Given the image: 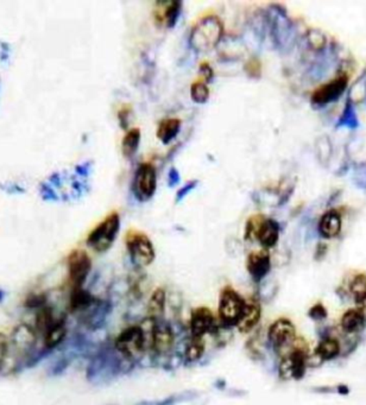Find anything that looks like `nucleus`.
Returning a JSON list of instances; mask_svg holds the SVG:
<instances>
[{
	"label": "nucleus",
	"mask_w": 366,
	"mask_h": 405,
	"mask_svg": "<svg viewBox=\"0 0 366 405\" xmlns=\"http://www.w3.org/2000/svg\"><path fill=\"white\" fill-rule=\"evenodd\" d=\"M0 370H1V369H0Z\"/></svg>",
	"instance_id": "nucleus-36"
},
{
	"label": "nucleus",
	"mask_w": 366,
	"mask_h": 405,
	"mask_svg": "<svg viewBox=\"0 0 366 405\" xmlns=\"http://www.w3.org/2000/svg\"><path fill=\"white\" fill-rule=\"evenodd\" d=\"M246 298L241 296L232 285L222 287L218 300L219 325L222 329L233 331L239 322L240 316L245 308Z\"/></svg>",
	"instance_id": "nucleus-2"
},
{
	"label": "nucleus",
	"mask_w": 366,
	"mask_h": 405,
	"mask_svg": "<svg viewBox=\"0 0 366 405\" xmlns=\"http://www.w3.org/2000/svg\"><path fill=\"white\" fill-rule=\"evenodd\" d=\"M313 354L321 362H332L341 355V342L336 336L320 338Z\"/></svg>",
	"instance_id": "nucleus-22"
},
{
	"label": "nucleus",
	"mask_w": 366,
	"mask_h": 405,
	"mask_svg": "<svg viewBox=\"0 0 366 405\" xmlns=\"http://www.w3.org/2000/svg\"><path fill=\"white\" fill-rule=\"evenodd\" d=\"M261 302L258 300V297L256 295L248 297L245 300V308L235 329L240 334H250L256 331L261 322Z\"/></svg>",
	"instance_id": "nucleus-14"
},
{
	"label": "nucleus",
	"mask_w": 366,
	"mask_h": 405,
	"mask_svg": "<svg viewBox=\"0 0 366 405\" xmlns=\"http://www.w3.org/2000/svg\"><path fill=\"white\" fill-rule=\"evenodd\" d=\"M246 240H257L263 250H270L279 243V225L274 219L253 217L248 220L245 228Z\"/></svg>",
	"instance_id": "nucleus-9"
},
{
	"label": "nucleus",
	"mask_w": 366,
	"mask_h": 405,
	"mask_svg": "<svg viewBox=\"0 0 366 405\" xmlns=\"http://www.w3.org/2000/svg\"><path fill=\"white\" fill-rule=\"evenodd\" d=\"M153 321L144 318L122 328L112 341L114 349L125 359L138 362L149 353Z\"/></svg>",
	"instance_id": "nucleus-1"
},
{
	"label": "nucleus",
	"mask_w": 366,
	"mask_h": 405,
	"mask_svg": "<svg viewBox=\"0 0 366 405\" xmlns=\"http://www.w3.org/2000/svg\"><path fill=\"white\" fill-rule=\"evenodd\" d=\"M181 130V120L176 118H168L160 122L157 129V137L163 144H169L176 138Z\"/></svg>",
	"instance_id": "nucleus-24"
},
{
	"label": "nucleus",
	"mask_w": 366,
	"mask_h": 405,
	"mask_svg": "<svg viewBox=\"0 0 366 405\" xmlns=\"http://www.w3.org/2000/svg\"><path fill=\"white\" fill-rule=\"evenodd\" d=\"M271 266L272 263H271L270 253L266 250L251 252L246 259V271L257 285L264 279L268 278V276L270 274Z\"/></svg>",
	"instance_id": "nucleus-15"
},
{
	"label": "nucleus",
	"mask_w": 366,
	"mask_h": 405,
	"mask_svg": "<svg viewBox=\"0 0 366 405\" xmlns=\"http://www.w3.org/2000/svg\"><path fill=\"white\" fill-rule=\"evenodd\" d=\"M156 169L150 163H142L136 171L133 181V192L140 201L153 197L156 192Z\"/></svg>",
	"instance_id": "nucleus-12"
},
{
	"label": "nucleus",
	"mask_w": 366,
	"mask_h": 405,
	"mask_svg": "<svg viewBox=\"0 0 366 405\" xmlns=\"http://www.w3.org/2000/svg\"><path fill=\"white\" fill-rule=\"evenodd\" d=\"M200 70L202 75H204V78H205L206 81H209V80H212L213 78V70L212 68L209 67L207 63H204V65H200Z\"/></svg>",
	"instance_id": "nucleus-33"
},
{
	"label": "nucleus",
	"mask_w": 366,
	"mask_h": 405,
	"mask_svg": "<svg viewBox=\"0 0 366 405\" xmlns=\"http://www.w3.org/2000/svg\"><path fill=\"white\" fill-rule=\"evenodd\" d=\"M349 296L358 307H363L366 302V274H357L353 276L349 284Z\"/></svg>",
	"instance_id": "nucleus-25"
},
{
	"label": "nucleus",
	"mask_w": 366,
	"mask_h": 405,
	"mask_svg": "<svg viewBox=\"0 0 366 405\" xmlns=\"http://www.w3.org/2000/svg\"><path fill=\"white\" fill-rule=\"evenodd\" d=\"M214 388H218V390H222V391H224V390H225V388H227V384L226 382H225V379H217V382L214 383Z\"/></svg>",
	"instance_id": "nucleus-34"
},
{
	"label": "nucleus",
	"mask_w": 366,
	"mask_h": 405,
	"mask_svg": "<svg viewBox=\"0 0 366 405\" xmlns=\"http://www.w3.org/2000/svg\"><path fill=\"white\" fill-rule=\"evenodd\" d=\"M69 289L85 287L92 271V259L85 250H74L67 258Z\"/></svg>",
	"instance_id": "nucleus-11"
},
{
	"label": "nucleus",
	"mask_w": 366,
	"mask_h": 405,
	"mask_svg": "<svg viewBox=\"0 0 366 405\" xmlns=\"http://www.w3.org/2000/svg\"><path fill=\"white\" fill-rule=\"evenodd\" d=\"M224 25L217 16H207L193 28L191 44L197 52H208L222 41Z\"/></svg>",
	"instance_id": "nucleus-5"
},
{
	"label": "nucleus",
	"mask_w": 366,
	"mask_h": 405,
	"mask_svg": "<svg viewBox=\"0 0 366 405\" xmlns=\"http://www.w3.org/2000/svg\"><path fill=\"white\" fill-rule=\"evenodd\" d=\"M125 244L129 257L137 269H143L153 264L156 258V251L153 241L145 233L132 230L127 233Z\"/></svg>",
	"instance_id": "nucleus-7"
},
{
	"label": "nucleus",
	"mask_w": 366,
	"mask_h": 405,
	"mask_svg": "<svg viewBox=\"0 0 366 405\" xmlns=\"http://www.w3.org/2000/svg\"><path fill=\"white\" fill-rule=\"evenodd\" d=\"M98 297L99 296L94 295L89 289H86V287L69 289L67 310H68V313L78 318L96 303Z\"/></svg>",
	"instance_id": "nucleus-17"
},
{
	"label": "nucleus",
	"mask_w": 366,
	"mask_h": 405,
	"mask_svg": "<svg viewBox=\"0 0 366 405\" xmlns=\"http://www.w3.org/2000/svg\"><path fill=\"white\" fill-rule=\"evenodd\" d=\"M266 338L271 353L279 359L292 351L297 339V327L290 318H276L268 328Z\"/></svg>",
	"instance_id": "nucleus-3"
},
{
	"label": "nucleus",
	"mask_w": 366,
	"mask_h": 405,
	"mask_svg": "<svg viewBox=\"0 0 366 405\" xmlns=\"http://www.w3.org/2000/svg\"><path fill=\"white\" fill-rule=\"evenodd\" d=\"M5 298V292L3 290H0V302L4 300Z\"/></svg>",
	"instance_id": "nucleus-35"
},
{
	"label": "nucleus",
	"mask_w": 366,
	"mask_h": 405,
	"mask_svg": "<svg viewBox=\"0 0 366 405\" xmlns=\"http://www.w3.org/2000/svg\"><path fill=\"white\" fill-rule=\"evenodd\" d=\"M332 153H333V148H332L331 140L327 135L319 137L315 143V153L319 162L323 166H327L331 161Z\"/></svg>",
	"instance_id": "nucleus-29"
},
{
	"label": "nucleus",
	"mask_w": 366,
	"mask_h": 405,
	"mask_svg": "<svg viewBox=\"0 0 366 405\" xmlns=\"http://www.w3.org/2000/svg\"><path fill=\"white\" fill-rule=\"evenodd\" d=\"M168 308V292L166 287H158L153 289L145 303V318L153 322L164 320Z\"/></svg>",
	"instance_id": "nucleus-18"
},
{
	"label": "nucleus",
	"mask_w": 366,
	"mask_h": 405,
	"mask_svg": "<svg viewBox=\"0 0 366 405\" xmlns=\"http://www.w3.org/2000/svg\"><path fill=\"white\" fill-rule=\"evenodd\" d=\"M187 328L189 336L200 339L215 338L222 329L217 314L207 305H199L191 311Z\"/></svg>",
	"instance_id": "nucleus-8"
},
{
	"label": "nucleus",
	"mask_w": 366,
	"mask_h": 405,
	"mask_svg": "<svg viewBox=\"0 0 366 405\" xmlns=\"http://www.w3.org/2000/svg\"><path fill=\"white\" fill-rule=\"evenodd\" d=\"M200 397L199 392L194 390H187V391L174 393L166 398L156 399V401H142L138 402L136 405H179L181 403H187V402L195 401Z\"/></svg>",
	"instance_id": "nucleus-23"
},
{
	"label": "nucleus",
	"mask_w": 366,
	"mask_h": 405,
	"mask_svg": "<svg viewBox=\"0 0 366 405\" xmlns=\"http://www.w3.org/2000/svg\"><path fill=\"white\" fill-rule=\"evenodd\" d=\"M176 342L177 338L170 321L164 318L153 323L149 347V355L151 358L153 365L155 366L160 360H164L169 357L174 352Z\"/></svg>",
	"instance_id": "nucleus-4"
},
{
	"label": "nucleus",
	"mask_w": 366,
	"mask_h": 405,
	"mask_svg": "<svg viewBox=\"0 0 366 405\" xmlns=\"http://www.w3.org/2000/svg\"><path fill=\"white\" fill-rule=\"evenodd\" d=\"M68 321H67V315L63 314L60 318H57L52 326L49 327L47 331H44L43 336H41L42 339V349L45 352L50 353L56 351L63 346L65 340L68 338Z\"/></svg>",
	"instance_id": "nucleus-13"
},
{
	"label": "nucleus",
	"mask_w": 366,
	"mask_h": 405,
	"mask_svg": "<svg viewBox=\"0 0 366 405\" xmlns=\"http://www.w3.org/2000/svg\"><path fill=\"white\" fill-rule=\"evenodd\" d=\"M10 355L9 336L0 331V369H3L6 359Z\"/></svg>",
	"instance_id": "nucleus-32"
},
{
	"label": "nucleus",
	"mask_w": 366,
	"mask_h": 405,
	"mask_svg": "<svg viewBox=\"0 0 366 405\" xmlns=\"http://www.w3.org/2000/svg\"><path fill=\"white\" fill-rule=\"evenodd\" d=\"M366 325V310L363 307H356L346 310L340 318V329L346 336H357Z\"/></svg>",
	"instance_id": "nucleus-19"
},
{
	"label": "nucleus",
	"mask_w": 366,
	"mask_h": 405,
	"mask_svg": "<svg viewBox=\"0 0 366 405\" xmlns=\"http://www.w3.org/2000/svg\"><path fill=\"white\" fill-rule=\"evenodd\" d=\"M343 228V217L336 209H330L323 214L318 223V231L325 239H333Z\"/></svg>",
	"instance_id": "nucleus-20"
},
{
	"label": "nucleus",
	"mask_w": 366,
	"mask_h": 405,
	"mask_svg": "<svg viewBox=\"0 0 366 405\" xmlns=\"http://www.w3.org/2000/svg\"><path fill=\"white\" fill-rule=\"evenodd\" d=\"M119 228H120L119 214L117 212L111 213L98 226L92 230L91 233L88 234L86 244L96 252H106L112 248L114 240L117 238Z\"/></svg>",
	"instance_id": "nucleus-6"
},
{
	"label": "nucleus",
	"mask_w": 366,
	"mask_h": 405,
	"mask_svg": "<svg viewBox=\"0 0 366 405\" xmlns=\"http://www.w3.org/2000/svg\"><path fill=\"white\" fill-rule=\"evenodd\" d=\"M163 5L161 12L157 13V18L161 19L168 28L175 25L181 12V3L180 1H170Z\"/></svg>",
	"instance_id": "nucleus-26"
},
{
	"label": "nucleus",
	"mask_w": 366,
	"mask_h": 405,
	"mask_svg": "<svg viewBox=\"0 0 366 405\" xmlns=\"http://www.w3.org/2000/svg\"><path fill=\"white\" fill-rule=\"evenodd\" d=\"M307 315H308L310 320L316 321V322H321L323 320H326L327 316H328V311H327L326 307L321 302H318V303H315V305L310 307Z\"/></svg>",
	"instance_id": "nucleus-31"
},
{
	"label": "nucleus",
	"mask_w": 366,
	"mask_h": 405,
	"mask_svg": "<svg viewBox=\"0 0 366 405\" xmlns=\"http://www.w3.org/2000/svg\"><path fill=\"white\" fill-rule=\"evenodd\" d=\"M10 352L14 351L21 357L24 358L26 362L30 360V358L35 354L39 346V340L41 339L35 327L30 323H19L13 328L12 333L10 334Z\"/></svg>",
	"instance_id": "nucleus-10"
},
{
	"label": "nucleus",
	"mask_w": 366,
	"mask_h": 405,
	"mask_svg": "<svg viewBox=\"0 0 366 405\" xmlns=\"http://www.w3.org/2000/svg\"><path fill=\"white\" fill-rule=\"evenodd\" d=\"M279 292V285L271 279H264L261 284H258V292L256 296L261 303H270L277 296Z\"/></svg>",
	"instance_id": "nucleus-28"
},
{
	"label": "nucleus",
	"mask_w": 366,
	"mask_h": 405,
	"mask_svg": "<svg viewBox=\"0 0 366 405\" xmlns=\"http://www.w3.org/2000/svg\"><path fill=\"white\" fill-rule=\"evenodd\" d=\"M140 143V129H132L129 131L127 135H124L122 142V151L124 156L131 158L133 156Z\"/></svg>",
	"instance_id": "nucleus-27"
},
{
	"label": "nucleus",
	"mask_w": 366,
	"mask_h": 405,
	"mask_svg": "<svg viewBox=\"0 0 366 405\" xmlns=\"http://www.w3.org/2000/svg\"><path fill=\"white\" fill-rule=\"evenodd\" d=\"M183 366H193L205 358L206 340L188 336L183 341Z\"/></svg>",
	"instance_id": "nucleus-21"
},
{
	"label": "nucleus",
	"mask_w": 366,
	"mask_h": 405,
	"mask_svg": "<svg viewBox=\"0 0 366 405\" xmlns=\"http://www.w3.org/2000/svg\"><path fill=\"white\" fill-rule=\"evenodd\" d=\"M191 96L196 104H205L209 99V89L207 85L202 81L193 83L191 88Z\"/></svg>",
	"instance_id": "nucleus-30"
},
{
	"label": "nucleus",
	"mask_w": 366,
	"mask_h": 405,
	"mask_svg": "<svg viewBox=\"0 0 366 405\" xmlns=\"http://www.w3.org/2000/svg\"><path fill=\"white\" fill-rule=\"evenodd\" d=\"M347 83H349V78L346 75H340L338 78H333L332 81L325 83L314 91L312 102L319 106H325L336 101L344 93L347 87Z\"/></svg>",
	"instance_id": "nucleus-16"
}]
</instances>
